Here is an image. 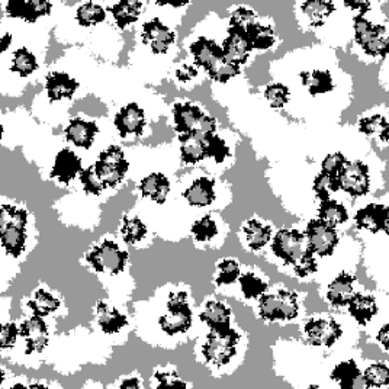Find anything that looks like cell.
I'll list each match as a JSON object with an SVG mask.
<instances>
[{
  "label": "cell",
  "mask_w": 389,
  "mask_h": 389,
  "mask_svg": "<svg viewBox=\"0 0 389 389\" xmlns=\"http://www.w3.org/2000/svg\"><path fill=\"white\" fill-rule=\"evenodd\" d=\"M272 247L276 256L294 266L312 256L307 235L301 234L296 230H280L275 237Z\"/></svg>",
  "instance_id": "6da1fadb"
},
{
  "label": "cell",
  "mask_w": 389,
  "mask_h": 389,
  "mask_svg": "<svg viewBox=\"0 0 389 389\" xmlns=\"http://www.w3.org/2000/svg\"><path fill=\"white\" fill-rule=\"evenodd\" d=\"M93 167L99 182L105 189L117 186L124 179L128 170V161L125 160L121 148L110 147L99 156V160Z\"/></svg>",
  "instance_id": "7a4b0ae2"
},
{
  "label": "cell",
  "mask_w": 389,
  "mask_h": 389,
  "mask_svg": "<svg viewBox=\"0 0 389 389\" xmlns=\"http://www.w3.org/2000/svg\"><path fill=\"white\" fill-rule=\"evenodd\" d=\"M239 340L240 336L231 329L223 331L211 330L204 345V356L215 364H227L235 355V345Z\"/></svg>",
  "instance_id": "3957f363"
},
{
  "label": "cell",
  "mask_w": 389,
  "mask_h": 389,
  "mask_svg": "<svg viewBox=\"0 0 389 389\" xmlns=\"http://www.w3.org/2000/svg\"><path fill=\"white\" fill-rule=\"evenodd\" d=\"M192 324V312L187 305L186 294H171L167 304V314L160 318V326L167 334L185 333Z\"/></svg>",
  "instance_id": "277c9868"
},
{
  "label": "cell",
  "mask_w": 389,
  "mask_h": 389,
  "mask_svg": "<svg viewBox=\"0 0 389 389\" xmlns=\"http://www.w3.org/2000/svg\"><path fill=\"white\" fill-rule=\"evenodd\" d=\"M356 41L369 55H386L388 53V32L385 27L372 25L363 16L355 19Z\"/></svg>",
  "instance_id": "5b68a950"
},
{
  "label": "cell",
  "mask_w": 389,
  "mask_h": 389,
  "mask_svg": "<svg viewBox=\"0 0 389 389\" xmlns=\"http://www.w3.org/2000/svg\"><path fill=\"white\" fill-rule=\"evenodd\" d=\"M298 311V296L292 292L279 291L275 295H263L261 299V315L269 321L294 319Z\"/></svg>",
  "instance_id": "8992f818"
},
{
  "label": "cell",
  "mask_w": 389,
  "mask_h": 389,
  "mask_svg": "<svg viewBox=\"0 0 389 389\" xmlns=\"http://www.w3.org/2000/svg\"><path fill=\"white\" fill-rule=\"evenodd\" d=\"M337 179L340 189L348 192L352 197H363L369 190V173H367L366 164L360 161H345L343 169L338 171Z\"/></svg>",
  "instance_id": "52a82bcc"
},
{
  "label": "cell",
  "mask_w": 389,
  "mask_h": 389,
  "mask_svg": "<svg viewBox=\"0 0 389 389\" xmlns=\"http://www.w3.org/2000/svg\"><path fill=\"white\" fill-rule=\"evenodd\" d=\"M126 257V253L122 251L118 244L112 242H105L102 246L88 254V262L98 272L106 270L110 273H119L125 269Z\"/></svg>",
  "instance_id": "ba28073f"
},
{
  "label": "cell",
  "mask_w": 389,
  "mask_h": 389,
  "mask_svg": "<svg viewBox=\"0 0 389 389\" xmlns=\"http://www.w3.org/2000/svg\"><path fill=\"white\" fill-rule=\"evenodd\" d=\"M305 235L312 253H318L319 256H330L338 243L334 227H330L319 220L308 224Z\"/></svg>",
  "instance_id": "9c48e42d"
},
{
  "label": "cell",
  "mask_w": 389,
  "mask_h": 389,
  "mask_svg": "<svg viewBox=\"0 0 389 389\" xmlns=\"http://www.w3.org/2000/svg\"><path fill=\"white\" fill-rule=\"evenodd\" d=\"M228 32L230 35L225 39L223 47L224 60L234 64V66L240 67L243 62H246L251 51V44L246 32L235 31V29H228Z\"/></svg>",
  "instance_id": "30bf717a"
},
{
  "label": "cell",
  "mask_w": 389,
  "mask_h": 389,
  "mask_svg": "<svg viewBox=\"0 0 389 389\" xmlns=\"http://www.w3.org/2000/svg\"><path fill=\"white\" fill-rule=\"evenodd\" d=\"M143 39L156 54H163L175 41V34L161 24L159 19H153L144 25Z\"/></svg>",
  "instance_id": "8fae6325"
},
{
  "label": "cell",
  "mask_w": 389,
  "mask_h": 389,
  "mask_svg": "<svg viewBox=\"0 0 389 389\" xmlns=\"http://www.w3.org/2000/svg\"><path fill=\"white\" fill-rule=\"evenodd\" d=\"M305 333L308 340L315 345H333L343 334L336 321L315 319L307 322Z\"/></svg>",
  "instance_id": "7c38bea8"
},
{
  "label": "cell",
  "mask_w": 389,
  "mask_h": 389,
  "mask_svg": "<svg viewBox=\"0 0 389 389\" xmlns=\"http://www.w3.org/2000/svg\"><path fill=\"white\" fill-rule=\"evenodd\" d=\"M20 334L27 341V353L42 352L48 343V333L46 322L35 315L20 326Z\"/></svg>",
  "instance_id": "4fadbf2b"
},
{
  "label": "cell",
  "mask_w": 389,
  "mask_h": 389,
  "mask_svg": "<svg viewBox=\"0 0 389 389\" xmlns=\"http://www.w3.org/2000/svg\"><path fill=\"white\" fill-rule=\"evenodd\" d=\"M51 4L47 0H11L6 12L12 18H22L28 22H35L41 16L48 15Z\"/></svg>",
  "instance_id": "5bb4252c"
},
{
  "label": "cell",
  "mask_w": 389,
  "mask_h": 389,
  "mask_svg": "<svg viewBox=\"0 0 389 389\" xmlns=\"http://www.w3.org/2000/svg\"><path fill=\"white\" fill-rule=\"evenodd\" d=\"M145 124L144 111L137 103H129L122 107L115 118V125L122 137L125 136H140Z\"/></svg>",
  "instance_id": "9a60e30c"
},
{
  "label": "cell",
  "mask_w": 389,
  "mask_h": 389,
  "mask_svg": "<svg viewBox=\"0 0 389 389\" xmlns=\"http://www.w3.org/2000/svg\"><path fill=\"white\" fill-rule=\"evenodd\" d=\"M356 224L372 232L388 231V209L383 205H367L356 213Z\"/></svg>",
  "instance_id": "2e32d148"
},
{
  "label": "cell",
  "mask_w": 389,
  "mask_h": 389,
  "mask_svg": "<svg viewBox=\"0 0 389 389\" xmlns=\"http://www.w3.org/2000/svg\"><path fill=\"white\" fill-rule=\"evenodd\" d=\"M79 171H81V161L80 159L73 153L72 150L64 148L57 154L51 176L57 178L62 183H69L73 180Z\"/></svg>",
  "instance_id": "e0dca14e"
},
{
  "label": "cell",
  "mask_w": 389,
  "mask_h": 389,
  "mask_svg": "<svg viewBox=\"0 0 389 389\" xmlns=\"http://www.w3.org/2000/svg\"><path fill=\"white\" fill-rule=\"evenodd\" d=\"M331 378L334 381H337L343 389H366V388H369V385H367V382H366L364 375H362L359 372L357 366L353 360L340 363L334 369Z\"/></svg>",
  "instance_id": "ac0fdd59"
},
{
  "label": "cell",
  "mask_w": 389,
  "mask_h": 389,
  "mask_svg": "<svg viewBox=\"0 0 389 389\" xmlns=\"http://www.w3.org/2000/svg\"><path fill=\"white\" fill-rule=\"evenodd\" d=\"M190 51L194 55V62L205 70H209L215 62L224 58L223 48H220L213 41L206 38H199L197 42H193Z\"/></svg>",
  "instance_id": "d6986e66"
},
{
  "label": "cell",
  "mask_w": 389,
  "mask_h": 389,
  "mask_svg": "<svg viewBox=\"0 0 389 389\" xmlns=\"http://www.w3.org/2000/svg\"><path fill=\"white\" fill-rule=\"evenodd\" d=\"M204 114L192 103H178L175 106L176 129L180 134H192L199 125Z\"/></svg>",
  "instance_id": "ffe728a7"
},
{
  "label": "cell",
  "mask_w": 389,
  "mask_h": 389,
  "mask_svg": "<svg viewBox=\"0 0 389 389\" xmlns=\"http://www.w3.org/2000/svg\"><path fill=\"white\" fill-rule=\"evenodd\" d=\"M355 277L348 275V273H341L337 276L333 282L329 286L327 296L333 305L337 307H344L349 304V301L355 295Z\"/></svg>",
  "instance_id": "44dd1931"
},
{
  "label": "cell",
  "mask_w": 389,
  "mask_h": 389,
  "mask_svg": "<svg viewBox=\"0 0 389 389\" xmlns=\"http://www.w3.org/2000/svg\"><path fill=\"white\" fill-rule=\"evenodd\" d=\"M98 131L99 129L93 122L73 119L66 129V136L67 140H70L74 145L81 148H91Z\"/></svg>",
  "instance_id": "7402d4cb"
},
{
  "label": "cell",
  "mask_w": 389,
  "mask_h": 389,
  "mask_svg": "<svg viewBox=\"0 0 389 389\" xmlns=\"http://www.w3.org/2000/svg\"><path fill=\"white\" fill-rule=\"evenodd\" d=\"M46 88L48 92V98L51 100H60V99L72 98L79 88V83L74 79H72L69 74L53 73L47 77Z\"/></svg>",
  "instance_id": "603a6c76"
},
{
  "label": "cell",
  "mask_w": 389,
  "mask_h": 389,
  "mask_svg": "<svg viewBox=\"0 0 389 389\" xmlns=\"http://www.w3.org/2000/svg\"><path fill=\"white\" fill-rule=\"evenodd\" d=\"M230 310L218 301H209L201 314V319L208 324L211 330L217 331L230 329Z\"/></svg>",
  "instance_id": "cb8c5ba5"
},
{
  "label": "cell",
  "mask_w": 389,
  "mask_h": 389,
  "mask_svg": "<svg viewBox=\"0 0 389 389\" xmlns=\"http://www.w3.org/2000/svg\"><path fill=\"white\" fill-rule=\"evenodd\" d=\"M349 311L352 314V317L364 326V324L369 322L374 315L378 312V307L376 302L372 296L369 295H362V294H355L352 296V299L349 301Z\"/></svg>",
  "instance_id": "d4e9b609"
},
{
  "label": "cell",
  "mask_w": 389,
  "mask_h": 389,
  "mask_svg": "<svg viewBox=\"0 0 389 389\" xmlns=\"http://www.w3.org/2000/svg\"><path fill=\"white\" fill-rule=\"evenodd\" d=\"M140 189L145 198H151L157 204H163L169 194L170 183L160 173H153L141 182Z\"/></svg>",
  "instance_id": "484cf974"
},
{
  "label": "cell",
  "mask_w": 389,
  "mask_h": 389,
  "mask_svg": "<svg viewBox=\"0 0 389 389\" xmlns=\"http://www.w3.org/2000/svg\"><path fill=\"white\" fill-rule=\"evenodd\" d=\"M185 198L190 205L194 206H206L213 202L215 192H213V183L206 179H198L190 187L186 189Z\"/></svg>",
  "instance_id": "4316f807"
},
{
  "label": "cell",
  "mask_w": 389,
  "mask_h": 389,
  "mask_svg": "<svg viewBox=\"0 0 389 389\" xmlns=\"http://www.w3.org/2000/svg\"><path fill=\"white\" fill-rule=\"evenodd\" d=\"M180 153L186 163H198L206 157L205 138L197 134H180Z\"/></svg>",
  "instance_id": "83f0119b"
},
{
  "label": "cell",
  "mask_w": 389,
  "mask_h": 389,
  "mask_svg": "<svg viewBox=\"0 0 389 389\" xmlns=\"http://www.w3.org/2000/svg\"><path fill=\"white\" fill-rule=\"evenodd\" d=\"M0 232H2V244L5 250L13 257L20 256L25 247V227L12 224L0 228Z\"/></svg>",
  "instance_id": "f1b7e54d"
},
{
  "label": "cell",
  "mask_w": 389,
  "mask_h": 389,
  "mask_svg": "<svg viewBox=\"0 0 389 389\" xmlns=\"http://www.w3.org/2000/svg\"><path fill=\"white\" fill-rule=\"evenodd\" d=\"M98 314H99V326L107 334L118 333L122 327L126 326V318L117 311L115 308L107 307L103 302L98 304Z\"/></svg>",
  "instance_id": "f546056e"
},
{
  "label": "cell",
  "mask_w": 389,
  "mask_h": 389,
  "mask_svg": "<svg viewBox=\"0 0 389 389\" xmlns=\"http://www.w3.org/2000/svg\"><path fill=\"white\" fill-rule=\"evenodd\" d=\"M302 83H304L311 95H319V93H327L333 91L334 83L331 79V74L329 72H304L301 73Z\"/></svg>",
  "instance_id": "4dcf8cb0"
},
{
  "label": "cell",
  "mask_w": 389,
  "mask_h": 389,
  "mask_svg": "<svg viewBox=\"0 0 389 389\" xmlns=\"http://www.w3.org/2000/svg\"><path fill=\"white\" fill-rule=\"evenodd\" d=\"M318 215H319V221L326 223L330 227L340 225L344 221H348V218H349L345 208L341 204H338L336 201H331V199L322 201Z\"/></svg>",
  "instance_id": "1f68e13d"
},
{
  "label": "cell",
  "mask_w": 389,
  "mask_h": 389,
  "mask_svg": "<svg viewBox=\"0 0 389 389\" xmlns=\"http://www.w3.org/2000/svg\"><path fill=\"white\" fill-rule=\"evenodd\" d=\"M117 24L119 28H125L126 25L136 22L141 12V2H134V0H124L111 9Z\"/></svg>",
  "instance_id": "d6a6232c"
},
{
  "label": "cell",
  "mask_w": 389,
  "mask_h": 389,
  "mask_svg": "<svg viewBox=\"0 0 389 389\" xmlns=\"http://www.w3.org/2000/svg\"><path fill=\"white\" fill-rule=\"evenodd\" d=\"M247 38L251 44V48L257 50H266L270 48L275 44V32L270 27H265L261 24H253L247 29Z\"/></svg>",
  "instance_id": "836d02e7"
},
{
  "label": "cell",
  "mask_w": 389,
  "mask_h": 389,
  "mask_svg": "<svg viewBox=\"0 0 389 389\" xmlns=\"http://www.w3.org/2000/svg\"><path fill=\"white\" fill-rule=\"evenodd\" d=\"M244 231L247 235L249 246L253 250H261L270 242V228L262 225L258 221H249Z\"/></svg>",
  "instance_id": "e575fe53"
},
{
  "label": "cell",
  "mask_w": 389,
  "mask_h": 389,
  "mask_svg": "<svg viewBox=\"0 0 389 389\" xmlns=\"http://www.w3.org/2000/svg\"><path fill=\"white\" fill-rule=\"evenodd\" d=\"M305 15L311 19V24L319 27L334 11V5L331 2H324V0H312V2H305L302 5Z\"/></svg>",
  "instance_id": "d590c367"
},
{
  "label": "cell",
  "mask_w": 389,
  "mask_h": 389,
  "mask_svg": "<svg viewBox=\"0 0 389 389\" xmlns=\"http://www.w3.org/2000/svg\"><path fill=\"white\" fill-rule=\"evenodd\" d=\"M29 307L32 308L35 315L46 317L60 307V302L51 294L46 292L44 289H39L35 292L34 299L29 302Z\"/></svg>",
  "instance_id": "8d00e7d4"
},
{
  "label": "cell",
  "mask_w": 389,
  "mask_h": 389,
  "mask_svg": "<svg viewBox=\"0 0 389 389\" xmlns=\"http://www.w3.org/2000/svg\"><path fill=\"white\" fill-rule=\"evenodd\" d=\"M38 67L37 60L27 48H20L13 54L12 60V70L20 74L22 77H27L32 74Z\"/></svg>",
  "instance_id": "74e56055"
},
{
  "label": "cell",
  "mask_w": 389,
  "mask_h": 389,
  "mask_svg": "<svg viewBox=\"0 0 389 389\" xmlns=\"http://www.w3.org/2000/svg\"><path fill=\"white\" fill-rule=\"evenodd\" d=\"M338 189H340V185H338L337 176L329 175V173L321 171L314 182V190L321 201H329L331 193L337 192Z\"/></svg>",
  "instance_id": "f35d334b"
},
{
  "label": "cell",
  "mask_w": 389,
  "mask_h": 389,
  "mask_svg": "<svg viewBox=\"0 0 389 389\" xmlns=\"http://www.w3.org/2000/svg\"><path fill=\"white\" fill-rule=\"evenodd\" d=\"M77 20L83 27L100 24L105 20V9L95 4H86L77 11Z\"/></svg>",
  "instance_id": "ab89813d"
},
{
  "label": "cell",
  "mask_w": 389,
  "mask_h": 389,
  "mask_svg": "<svg viewBox=\"0 0 389 389\" xmlns=\"http://www.w3.org/2000/svg\"><path fill=\"white\" fill-rule=\"evenodd\" d=\"M360 131L366 136H379L388 141V121L382 115H374L360 121Z\"/></svg>",
  "instance_id": "60d3db41"
},
{
  "label": "cell",
  "mask_w": 389,
  "mask_h": 389,
  "mask_svg": "<svg viewBox=\"0 0 389 389\" xmlns=\"http://www.w3.org/2000/svg\"><path fill=\"white\" fill-rule=\"evenodd\" d=\"M205 154L217 163H223L230 156V150L223 138L212 134L205 138Z\"/></svg>",
  "instance_id": "b9f144b4"
},
{
  "label": "cell",
  "mask_w": 389,
  "mask_h": 389,
  "mask_svg": "<svg viewBox=\"0 0 389 389\" xmlns=\"http://www.w3.org/2000/svg\"><path fill=\"white\" fill-rule=\"evenodd\" d=\"M208 74L211 76V79H213L215 81L220 83H225L230 79L239 76L240 74V67L234 66V64L228 62L227 60L221 58L220 61H217L213 64V66L208 70Z\"/></svg>",
  "instance_id": "7bdbcfd3"
},
{
  "label": "cell",
  "mask_w": 389,
  "mask_h": 389,
  "mask_svg": "<svg viewBox=\"0 0 389 389\" xmlns=\"http://www.w3.org/2000/svg\"><path fill=\"white\" fill-rule=\"evenodd\" d=\"M242 284V291L247 299L262 296L265 291L268 289V285L263 282L262 279H258L253 273H246L239 277Z\"/></svg>",
  "instance_id": "ee69618b"
},
{
  "label": "cell",
  "mask_w": 389,
  "mask_h": 389,
  "mask_svg": "<svg viewBox=\"0 0 389 389\" xmlns=\"http://www.w3.org/2000/svg\"><path fill=\"white\" fill-rule=\"evenodd\" d=\"M122 234H124V239L128 244H134L144 239L147 234V228L143 224V221L138 218H125L124 227H122Z\"/></svg>",
  "instance_id": "f6af8a7d"
},
{
  "label": "cell",
  "mask_w": 389,
  "mask_h": 389,
  "mask_svg": "<svg viewBox=\"0 0 389 389\" xmlns=\"http://www.w3.org/2000/svg\"><path fill=\"white\" fill-rule=\"evenodd\" d=\"M27 220H28V213L24 209H19L9 205H4L2 209H0V228H5L12 224L25 227Z\"/></svg>",
  "instance_id": "bcb514c9"
},
{
  "label": "cell",
  "mask_w": 389,
  "mask_h": 389,
  "mask_svg": "<svg viewBox=\"0 0 389 389\" xmlns=\"http://www.w3.org/2000/svg\"><path fill=\"white\" fill-rule=\"evenodd\" d=\"M256 24V15L253 11L247 8H239L231 15V22H230V29L235 31H242L247 34V29Z\"/></svg>",
  "instance_id": "7dc6e473"
},
{
  "label": "cell",
  "mask_w": 389,
  "mask_h": 389,
  "mask_svg": "<svg viewBox=\"0 0 389 389\" xmlns=\"http://www.w3.org/2000/svg\"><path fill=\"white\" fill-rule=\"evenodd\" d=\"M363 375H364L366 382H367V385H369V388L371 386L379 388V386L389 385V371L385 364H381V363L372 364L367 367Z\"/></svg>",
  "instance_id": "c3c4849f"
},
{
  "label": "cell",
  "mask_w": 389,
  "mask_h": 389,
  "mask_svg": "<svg viewBox=\"0 0 389 389\" xmlns=\"http://www.w3.org/2000/svg\"><path fill=\"white\" fill-rule=\"evenodd\" d=\"M192 232L198 242H208V240H212L213 237L218 234V228L215 221L211 220V217H204L202 220L193 224Z\"/></svg>",
  "instance_id": "681fc988"
},
{
  "label": "cell",
  "mask_w": 389,
  "mask_h": 389,
  "mask_svg": "<svg viewBox=\"0 0 389 389\" xmlns=\"http://www.w3.org/2000/svg\"><path fill=\"white\" fill-rule=\"evenodd\" d=\"M240 277V266L234 261H224L220 265V275L217 279L218 285L234 284Z\"/></svg>",
  "instance_id": "f907efd6"
},
{
  "label": "cell",
  "mask_w": 389,
  "mask_h": 389,
  "mask_svg": "<svg viewBox=\"0 0 389 389\" xmlns=\"http://www.w3.org/2000/svg\"><path fill=\"white\" fill-rule=\"evenodd\" d=\"M266 99L270 102V105L273 107H282L286 105V102L289 99V91L286 86L280 84V83L270 84L266 89Z\"/></svg>",
  "instance_id": "816d5d0a"
},
{
  "label": "cell",
  "mask_w": 389,
  "mask_h": 389,
  "mask_svg": "<svg viewBox=\"0 0 389 389\" xmlns=\"http://www.w3.org/2000/svg\"><path fill=\"white\" fill-rule=\"evenodd\" d=\"M80 180L88 193H93V194H99L103 190L102 183L99 182L96 173H95V167H89L81 171L80 175Z\"/></svg>",
  "instance_id": "f5cc1de1"
},
{
  "label": "cell",
  "mask_w": 389,
  "mask_h": 389,
  "mask_svg": "<svg viewBox=\"0 0 389 389\" xmlns=\"http://www.w3.org/2000/svg\"><path fill=\"white\" fill-rule=\"evenodd\" d=\"M345 157L341 153H334L326 157V160L322 161V171L329 173V175L337 176L338 171L343 169V166L345 164Z\"/></svg>",
  "instance_id": "db71d44e"
},
{
  "label": "cell",
  "mask_w": 389,
  "mask_h": 389,
  "mask_svg": "<svg viewBox=\"0 0 389 389\" xmlns=\"http://www.w3.org/2000/svg\"><path fill=\"white\" fill-rule=\"evenodd\" d=\"M18 334H19V329L16 327V324L11 322V324L4 326L2 333H0V348L2 349L12 348L18 338Z\"/></svg>",
  "instance_id": "11a10c76"
},
{
  "label": "cell",
  "mask_w": 389,
  "mask_h": 389,
  "mask_svg": "<svg viewBox=\"0 0 389 389\" xmlns=\"http://www.w3.org/2000/svg\"><path fill=\"white\" fill-rule=\"evenodd\" d=\"M156 378L159 379V388L161 389H185L186 385L183 381H180L178 376L171 374H157Z\"/></svg>",
  "instance_id": "9f6ffc18"
},
{
  "label": "cell",
  "mask_w": 389,
  "mask_h": 389,
  "mask_svg": "<svg viewBox=\"0 0 389 389\" xmlns=\"http://www.w3.org/2000/svg\"><path fill=\"white\" fill-rule=\"evenodd\" d=\"M294 268H295V272H296L299 276L304 277V276H308V275H311V273H314V272L317 270V263H315V261H314V257L310 256V257L304 258V261H302L301 263H298V265L294 266Z\"/></svg>",
  "instance_id": "6f0895ef"
},
{
  "label": "cell",
  "mask_w": 389,
  "mask_h": 389,
  "mask_svg": "<svg viewBox=\"0 0 389 389\" xmlns=\"http://www.w3.org/2000/svg\"><path fill=\"white\" fill-rule=\"evenodd\" d=\"M197 74H198L197 69L192 67V66H187V64H185V66H180V69L176 72L178 79L182 80V81H189V80L197 77Z\"/></svg>",
  "instance_id": "680465c9"
},
{
  "label": "cell",
  "mask_w": 389,
  "mask_h": 389,
  "mask_svg": "<svg viewBox=\"0 0 389 389\" xmlns=\"http://www.w3.org/2000/svg\"><path fill=\"white\" fill-rule=\"evenodd\" d=\"M345 6L352 8L353 11H359L357 16H363V13H366L367 11H369L371 5L367 2H345Z\"/></svg>",
  "instance_id": "91938a15"
},
{
  "label": "cell",
  "mask_w": 389,
  "mask_h": 389,
  "mask_svg": "<svg viewBox=\"0 0 389 389\" xmlns=\"http://www.w3.org/2000/svg\"><path fill=\"white\" fill-rule=\"evenodd\" d=\"M388 337H389V327H388V326H383V327H382V330L379 331L378 340L383 344V348H385V349H388V345H389Z\"/></svg>",
  "instance_id": "94428289"
},
{
  "label": "cell",
  "mask_w": 389,
  "mask_h": 389,
  "mask_svg": "<svg viewBox=\"0 0 389 389\" xmlns=\"http://www.w3.org/2000/svg\"><path fill=\"white\" fill-rule=\"evenodd\" d=\"M122 389H128V388H133V389H137L138 388V379H128L125 381L122 385H121Z\"/></svg>",
  "instance_id": "6125c7cd"
},
{
  "label": "cell",
  "mask_w": 389,
  "mask_h": 389,
  "mask_svg": "<svg viewBox=\"0 0 389 389\" xmlns=\"http://www.w3.org/2000/svg\"><path fill=\"white\" fill-rule=\"evenodd\" d=\"M11 41H12V37L9 34L4 35V38H2V51H6V48L11 46Z\"/></svg>",
  "instance_id": "be15d7a7"
}]
</instances>
